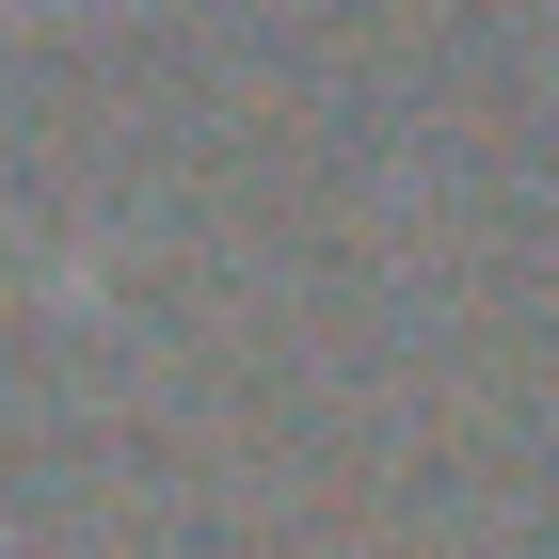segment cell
<instances>
[{"instance_id": "6da1fadb", "label": "cell", "mask_w": 559, "mask_h": 559, "mask_svg": "<svg viewBox=\"0 0 559 559\" xmlns=\"http://www.w3.org/2000/svg\"><path fill=\"white\" fill-rule=\"evenodd\" d=\"M0 16H16V0H0Z\"/></svg>"}]
</instances>
